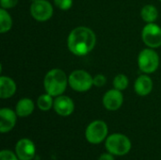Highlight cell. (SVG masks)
<instances>
[{
	"instance_id": "obj_19",
	"label": "cell",
	"mask_w": 161,
	"mask_h": 160,
	"mask_svg": "<svg viewBox=\"0 0 161 160\" xmlns=\"http://www.w3.org/2000/svg\"><path fill=\"white\" fill-rule=\"evenodd\" d=\"M113 86L114 89L119 91H124L128 86V78L125 74H118L113 79Z\"/></svg>"
},
{
	"instance_id": "obj_20",
	"label": "cell",
	"mask_w": 161,
	"mask_h": 160,
	"mask_svg": "<svg viewBox=\"0 0 161 160\" xmlns=\"http://www.w3.org/2000/svg\"><path fill=\"white\" fill-rule=\"evenodd\" d=\"M55 5L62 10H68L73 6V0H54Z\"/></svg>"
},
{
	"instance_id": "obj_10",
	"label": "cell",
	"mask_w": 161,
	"mask_h": 160,
	"mask_svg": "<svg viewBox=\"0 0 161 160\" xmlns=\"http://www.w3.org/2000/svg\"><path fill=\"white\" fill-rule=\"evenodd\" d=\"M124 102V95L121 91L113 89L107 91L103 97V105L104 107L110 111H114L119 109Z\"/></svg>"
},
{
	"instance_id": "obj_5",
	"label": "cell",
	"mask_w": 161,
	"mask_h": 160,
	"mask_svg": "<svg viewBox=\"0 0 161 160\" xmlns=\"http://www.w3.org/2000/svg\"><path fill=\"white\" fill-rule=\"evenodd\" d=\"M108 125L104 121L97 120L91 123L86 129V139L92 144H99L104 141L108 136Z\"/></svg>"
},
{
	"instance_id": "obj_14",
	"label": "cell",
	"mask_w": 161,
	"mask_h": 160,
	"mask_svg": "<svg viewBox=\"0 0 161 160\" xmlns=\"http://www.w3.org/2000/svg\"><path fill=\"white\" fill-rule=\"evenodd\" d=\"M16 91L15 82L8 76L0 77V97L7 99L11 97Z\"/></svg>"
},
{
	"instance_id": "obj_16",
	"label": "cell",
	"mask_w": 161,
	"mask_h": 160,
	"mask_svg": "<svg viewBox=\"0 0 161 160\" xmlns=\"http://www.w3.org/2000/svg\"><path fill=\"white\" fill-rule=\"evenodd\" d=\"M141 16L146 23H154L158 16V11L157 8L153 5H146L142 8Z\"/></svg>"
},
{
	"instance_id": "obj_17",
	"label": "cell",
	"mask_w": 161,
	"mask_h": 160,
	"mask_svg": "<svg viewBox=\"0 0 161 160\" xmlns=\"http://www.w3.org/2000/svg\"><path fill=\"white\" fill-rule=\"evenodd\" d=\"M12 25V19L8 12L5 8L0 9V32L6 33L8 32Z\"/></svg>"
},
{
	"instance_id": "obj_18",
	"label": "cell",
	"mask_w": 161,
	"mask_h": 160,
	"mask_svg": "<svg viewBox=\"0 0 161 160\" xmlns=\"http://www.w3.org/2000/svg\"><path fill=\"white\" fill-rule=\"evenodd\" d=\"M52 97L53 96L48 94L47 92H46V94H42L37 100L38 108L42 111H47V110L51 109V108L54 106V101H53Z\"/></svg>"
},
{
	"instance_id": "obj_21",
	"label": "cell",
	"mask_w": 161,
	"mask_h": 160,
	"mask_svg": "<svg viewBox=\"0 0 161 160\" xmlns=\"http://www.w3.org/2000/svg\"><path fill=\"white\" fill-rule=\"evenodd\" d=\"M0 160H19L17 155L9 150H2L0 153Z\"/></svg>"
},
{
	"instance_id": "obj_15",
	"label": "cell",
	"mask_w": 161,
	"mask_h": 160,
	"mask_svg": "<svg viewBox=\"0 0 161 160\" xmlns=\"http://www.w3.org/2000/svg\"><path fill=\"white\" fill-rule=\"evenodd\" d=\"M34 110V103L29 98H23L21 99L15 108V112L19 117H27L32 114Z\"/></svg>"
},
{
	"instance_id": "obj_22",
	"label": "cell",
	"mask_w": 161,
	"mask_h": 160,
	"mask_svg": "<svg viewBox=\"0 0 161 160\" xmlns=\"http://www.w3.org/2000/svg\"><path fill=\"white\" fill-rule=\"evenodd\" d=\"M107 82V79L105 75L103 74H97L93 77V85L96 87H103Z\"/></svg>"
},
{
	"instance_id": "obj_6",
	"label": "cell",
	"mask_w": 161,
	"mask_h": 160,
	"mask_svg": "<svg viewBox=\"0 0 161 160\" xmlns=\"http://www.w3.org/2000/svg\"><path fill=\"white\" fill-rule=\"evenodd\" d=\"M139 68L145 74H152L158 68L159 57L153 49H143L138 58Z\"/></svg>"
},
{
	"instance_id": "obj_3",
	"label": "cell",
	"mask_w": 161,
	"mask_h": 160,
	"mask_svg": "<svg viewBox=\"0 0 161 160\" xmlns=\"http://www.w3.org/2000/svg\"><path fill=\"white\" fill-rule=\"evenodd\" d=\"M106 148L113 156H125L131 150L130 140L123 134L115 133L108 136L106 140Z\"/></svg>"
},
{
	"instance_id": "obj_12",
	"label": "cell",
	"mask_w": 161,
	"mask_h": 160,
	"mask_svg": "<svg viewBox=\"0 0 161 160\" xmlns=\"http://www.w3.org/2000/svg\"><path fill=\"white\" fill-rule=\"evenodd\" d=\"M16 112L10 108H1L0 110V132L7 133L9 132L16 124L17 117Z\"/></svg>"
},
{
	"instance_id": "obj_25",
	"label": "cell",
	"mask_w": 161,
	"mask_h": 160,
	"mask_svg": "<svg viewBox=\"0 0 161 160\" xmlns=\"http://www.w3.org/2000/svg\"><path fill=\"white\" fill-rule=\"evenodd\" d=\"M160 1H161V0H160Z\"/></svg>"
},
{
	"instance_id": "obj_13",
	"label": "cell",
	"mask_w": 161,
	"mask_h": 160,
	"mask_svg": "<svg viewBox=\"0 0 161 160\" xmlns=\"http://www.w3.org/2000/svg\"><path fill=\"white\" fill-rule=\"evenodd\" d=\"M134 89L137 94L141 96L148 95L153 90V81L148 75L139 76L134 84Z\"/></svg>"
},
{
	"instance_id": "obj_23",
	"label": "cell",
	"mask_w": 161,
	"mask_h": 160,
	"mask_svg": "<svg viewBox=\"0 0 161 160\" xmlns=\"http://www.w3.org/2000/svg\"><path fill=\"white\" fill-rule=\"evenodd\" d=\"M18 0H0V5L3 8H11L15 7Z\"/></svg>"
},
{
	"instance_id": "obj_11",
	"label": "cell",
	"mask_w": 161,
	"mask_h": 160,
	"mask_svg": "<svg viewBox=\"0 0 161 160\" xmlns=\"http://www.w3.org/2000/svg\"><path fill=\"white\" fill-rule=\"evenodd\" d=\"M55 111L63 117L71 115L75 110V104L74 101L64 95H59L54 100V106H53Z\"/></svg>"
},
{
	"instance_id": "obj_8",
	"label": "cell",
	"mask_w": 161,
	"mask_h": 160,
	"mask_svg": "<svg viewBox=\"0 0 161 160\" xmlns=\"http://www.w3.org/2000/svg\"><path fill=\"white\" fill-rule=\"evenodd\" d=\"M142 38L143 42L150 48L161 46V27L154 23H148L142 29Z\"/></svg>"
},
{
	"instance_id": "obj_1",
	"label": "cell",
	"mask_w": 161,
	"mask_h": 160,
	"mask_svg": "<svg viewBox=\"0 0 161 160\" xmlns=\"http://www.w3.org/2000/svg\"><path fill=\"white\" fill-rule=\"evenodd\" d=\"M96 37L94 32L86 26H78L69 34L67 44L69 50L76 56H85L95 46Z\"/></svg>"
},
{
	"instance_id": "obj_9",
	"label": "cell",
	"mask_w": 161,
	"mask_h": 160,
	"mask_svg": "<svg viewBox=\"0 0 161 160\" xmlns=\"http://www.w3.org/2000/svg\"><path fill=\"white\" fill-rule=\"evenodd\" d=\"M15 153L19 160H32L36 153L35 144L29 139H21L16 143Z\"/></svg>"
},
{
	"instance_id": "obj_4",
	"label": "cell",
	"mask_w": 161,
	"mask_h": 160,
	"mask_svg": "<svg viewBox=\"0 0 161 160\" xmlns=\"http://www.w3.org/2000/svg\"><path fill=\"white\" fill-rule=\"evenodd\" d=\"M70 87L79 92L89 91L93 85V77L83 70L74 71L68 77Z\"/></svg>"
},
{
	"instance_id": "obj_7",
	"label": "cell",
	"mask_w": 161,
	"mask_h": 160,
	"mask_svg": "<svg viewBox=\"0 0 161 160\" xmlns=\"http://www.w3.org/2000/svg\"><path fill=\"white\" fill-rule=\"evenodd\" d=\"M30 13L35 20L44 22L52 17L53 7L47 0H34L30 6Z\"/></svg>"
},
{
	"instance_id": "obj_2",
	"label": "cell",
	"mask_w": 161,
	"mask_h": 160,
	"mask_svg": "<svg viewBox=\"0 0 161 160\" xmlns=\"http://www.w3.org/2000/svg\"><path fill=\"white\" fill-rule=\"evenodd\" d=\"M68 83L67 75L60 69H53L49 71L43 80L45 91L53 97L61 95L65 91Z\"/></svg>"
},
{
	"instance_id": "obj_24",
	"label": "cell",
	"mask_w": 161,
	"mask_h": 160,
	"mask_svg": "<svg viewBox=\"0 0 161 160\" xmlns=\"http://www.w3.org/2000/svg\"><path fill=\"white\" fill-rule=\"evenodd\" d=\"M98 160H115L114 159V157L112 154L110 153H105V154H102Z\"/></svg>"
}]
</instances>
